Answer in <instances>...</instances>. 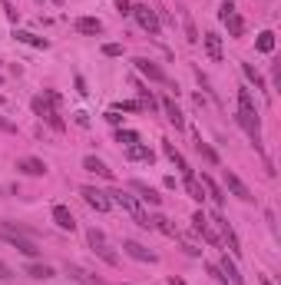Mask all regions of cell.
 Returning <instances> with one entry per match:
<instances>
[{"mask_svg": "<svg viewBox=\"0 0 281 285\" xmlns=\"http://www.w3.org/2000/svg\"><path fill=\"white\" fill-rule=\"evenodd\" d=\"M241 73H245V80H248V83H255V90H265V77H261L251 63H241Z\"/></svg>", "mask_w": 281, "mask_h": 285, "instance_id": "obj_28", "label": "cell"}, {"mask_svg": "<svg viewBox=\"0 0 281 285\" xmlns=\"http://www.w3.org/2000/svg\"><path fill=\"white\" fill-rule=\"evenodd\" d=\"M106 120L113 123V126H119V113H116V110H109V113H106Z\"/></svg>", "mask_w": 281, "mask_h": 285, "instance_id": "obj_48", "label": "cell"}, {"mask_svg": "<svg viewBox=\"0 0 281 285\" xmlns=\"http://www.w3.org/2000/svg\"><path fill=\"white\" fill-rule=\"evenodd\" d=\"M129 189H132V192H139V199H142V202H149V206H159V202H162V196H159L152 186H146L142 179H132Z\"/></svg>", "mask_w": 281, "mask_h": 285, "instance_id": "obj_10", "label": "cell"}, {"mask_svg": "<svg viewBox=\"0 0 281 285\" xmlns=\"http://www.w3.org/2000/svg\"><path fill=\"white\" fill-rule=\"evenodd\" d=\"M80 196L86 199V206L96 209V212H109V206H113L106 192H99V189H93V186H83V189H80Z\"/></svg>", "mask_w": 281, "mask_h": 285, "instance_id": "obj_4", "label": "cell"}, {"mask_svg": "<svg viewBox=\"0 0 281 285\" xmlns=\"http://www.w3.org/2000/svg\"><path fill=\"white\" fill-rule=\"evenodd\" d=\"M228 13H235V3H232V0H225V3L218 7V20H225Z\"/></svg>", "mask_w": 281, "mask_h": 285, "instance_id": "obj_40", "label": "cell"}, {"mask_svg": "<svg viewBox=\"0 0 281 285\" xmlns=\"http://www.w3.org/2000/svg\"><path fill=\"white\" fill-rule=\"evenodd\" d=\"M225 186L232 189V196H238L241 202H251V199H255V196H251V189L245 186V183H241L235 173H228V169H225Z\"/></svg>", "mask_w": 281, "mask_h": 285, "instance_id": "obj_8", "label": "cell"}, {"mask_svg": "<svg viewBox=\"0 0 281 285\" xmlns=\"http://www.w3.org/2000/svg\"><path fill=\"white\" fill-rule=\"evenodd\" d=\"M119 110H129V113H142V103H139V99H126V103H119Z\"/></svg>", "mask_w": 281, "mask_h": 285, "instance_id": "obj_39", "label": "cell"}, {"mask_svg": "<svg viewBox=\"0 0 281 285\" xmlns=\"http://www.w3.org/2000/svg\"><path fill=\"white\" fill-rule=\"evenodd\" d=\"M53 3H63V0H53Z\"/></svg>", "mask_w": 281, "mask_h": 285, "instance_id": "obj_51", "label": "cell"}, {"mask_svg": "<svg viewBox=\"0 0 281 285\" xmlns=\"http://www.w3.org/2000/svg\"><path fill=\"white\" fill-rule=\"evenodd\" d=\"M126 156H129L132 163H152V159H156V153H152L149 146H142V142H132Z\"/></svg>", "mask_w": 281, "mask_h": 285, "instance_id": "obj_20", "label": "cell"}, {"mask_svg": "<svg viewBox=\"0 0 281 285\" xmlns=\"http://www.w3.org/2000/svg\"><path fill=\"white\" fill-rule=\"evenodd\" d=\"M53 222H56L63 232H73V229H76V219H73V212H70L66 206H53Z\"/></svg>", "mask_w": 281, "mask_h": 285, "instance_id": "obj_15", "label": "cell"}, {"mask_svg": "<svg viewBox=\"0 0 281 285\" xmlns=\"http://www.w3.org/2000/svg\"><path fill=\"white\" fill-rule=\"evenodd\" d=\"M205 269H208V275H212V279H215V282H222V285L228 282L225 275H222V269H218V265H205Z\"/></svg>", "mask_w": 281, "mask_h": 285, "instance_id": "obj_41", "label": "cell"}, {"mask_svg": "<svg viewBox=\"0 0 281 285\" xmlns=\"http://www.w3.org/2000/svg\"><path fill=\"white\" fill-rule=\"evenodd\" d=\"M195 149H199V156L205 159V163H212V166H218V153L208 146L205 140H202V133H195Z\"/></svg>", "mask_w": 281, "mask_h": 285, "instance_id": "obj_21", "label": "cell"}, {"mask_svg": "<svg viewBox=\"0 0 281 285\" xmlns=\"http://www.w3.org/2000/svg\"><path fill=\"white\" fill-rule=\"evenodd\" d=\"M0 130H3V133H17V126H13L10 120H3V116H0Z\"/></svg>", "mask_w": 281, "mask_h": 285, "instance_id": "obj_45", "label": "cell"}, {"mask_svg": "<svg viewBox=\"0 0 281 285\" xmlns=\"http://www.w3.org/2000/svg\"><path fill=\"white\" fill-rule=\"evenodd\" d=\"M76 93H83V96L89 93V90H86V83H83V77H76Z\"/></svg>", "mask_w": 281, "mask_h": 285, "instance_id": "obj_46", "label": "cell"}, {"mask_svg": "<svg viewBox=\"0 0 281 285\" xmlns=\"http://www.w3.org/2000/svg\"><path fill=\"white\" fill-rule=\"evenodd\" d=\"M122 249H126V255H129V259H136V262H159V255L156 252H149V249H146V245H139V242H132V239H126L122 242Z\"/></svg>", "mask_w": 281, "mask_h": 285, "instance_id": "obj_7", "label": "cell"}, {"mask_svg": "<svg viewBox=\"0 0 281 285\" xmlns=\"http://www.w3.org/2000/svg\"><path fill=\"white\" fill-rule=\"evenodd\" d=\"M43 123H50V126H53V130H56V133H63V130H66V123H63V120H60V113H50V116H46V120H43Z\"/></svg>", "mask_w": 281, "mask_h": 285, "instance_id": "obj_37", "label": "cell"}, {"mask_svg": "<svg viewBox=\"0 0 281 285\" xmlns=\"http://www.w3.org/2000/svg\"><path fill=\"white\" fill-rule=\"evenodd\" d=\"M116 140L126 142V146H132V142H139V133H136V130H122V126H119V130H116Z\"/></svg>", "mask_w": 281, "mask_h": 285, "instance_id": "obj_33", "label": "cell"}, {"mask_svg": "<svg viewBox=\"0 0 281 285\" xmlns=\"http://www.w3.org/2000/svg\"><path fill=\"white\" fill-rule=\"evenodd\" d=\"M73 27L80 33H86V37H96V33H103V20L99 17H76Z\"/></svg>", "mask_w": 281, "mask_h": 285, "instance_id": "obj_13", "label": "cell"}, {"mask_svg": "<svg viewBox=\"0 0 281 285\" xmlns=\"http://www.w3.org/2000/svg\"><path fill=\"white\" fill-rule=\"evenodd\" d=\"M238 110L258 113V110H255V96H251V90H248V87H241V90H238Z\"/></svg>", "mask_w": 281, "mask_h": 285, "instance_id": "obj_29", "label": "cell"}, {"mask_svg": "<svg viewBox=\"0 0 281 285\" xmlns=\"http://www.w3.org/2000/svg\"><path fill=\"white\" fill-rule=\"evenodd\" d=\"M73 116H76V123H80V126H89V116H86V113H73Z\"/></svg>", "mask_w": 281, "mask_h": 285, "instance_id": "obj_47", "label": "cell"}, {"mask_svg": "<svg viewBox=\"0 0 281 285\" xmlns=\"http://www.w3.org/2000/svg\"><path fill=\"white\" fill-rule=\"evenodd\" d=\"M27 275H30V279H53V269L43 265V262H30L27 265Z\"/></svg>", "mask_w": 281, "mask_h": 285, "instance_id": "obj_27", "label": "cell"}, {"mask_svg": "<svg viewBox=\"0 0 281 285\" xmlns=\"http://www.w3.org/2000/svg\"><path fill=\"white\" fill-rule=\"evenodd\" d=\"M86 236H89V242H93V245H103V242H106V236H103L99 229H89Z\"/></svg>", "mask_w": 281, "mask_h": 285, "instance_id": "obj_42", "label": "cell"}, {"mask_svg": "<svg viewBox=\"0 0 281 285\" xmlns=\"http://www.w3.org/2000/svg\"><path fill=\"white\" fill-rule=\"evenodd\" d=\"M116 10L126 17V13H132V3H129V0H116Z\"/></svg>", "mask_w": 281, "mask_h": 285, "instance_id": "obj_43", "label": "cell"}, {"mask_svg": "<svg viewBox=\"0 0 281 285\" xmlns=\"http://www.w3.org/2000/svg\"><path fill=\"white\" fill-rule=\"evenodd\" d=\"M103 56H122V44H103Z\"/></svg>", "mask_w": 281, "mask_h": 285, "instance_id": "obj_38", "label": "cell"}, {"mask_svg": "<svg viewBox=\"0 0 281 285\" xmlns=\"http://www.w3.org/2000/svg\"><path fill=\"white\" fill-rule=\"evenodd\" d=\"M0 279H10V269H7L3 262H0Z\"/></svg>", "mask_w": 281, "mask_h": 285, "instance_id": "obj_49", "label": "cell"}, {"mask_svg": "<svg viewBox=\"0 0 281 285\" xmlns=\"http://www.w3.org/2000/svg\"><path fill=\"white\" fill-rule=\"evenodd\" d=\"M13 37H17L20 44H27V47H37V50H46V47H50L46 37H37V33H30V30H13Z\"/></svg>", "mask_w": 281, "mask_h": 285, "instance_id": "obj_17", "label": "cell"}, {"mask_svg": "<svg viewBox=\"0 0 281 285\" xmlns=\"http://www.w3.org/2000/svg\"><path fill=\"white\" fill-rule=\"evenodd\" d=\"M185 192H189V196L195 199V202H202V199H205V189H202V183H199V176H185Z\"/></svg>", "mask_w": 281, "mask_h": 285, "instance_id": "obj_22", "label": "cell"}, {"mask_svg": "<svg viewBox=\"0 0 281 285\" xmlns=\"http://www.w3.org/2000/svg\"><path fill=\"white\" fill-rule=\"evenodd\" d=\"M162 110H165V116H169V123H172L175 130H185V116H182V110L175 106V99L165 96V99H162Z\"/></svg>", "mask_w": 281, "mask_h": 285, "instance_id": "obj_16", "label": "cell"}, {"mask_svg": "<svg viewBox=\"0 0 281 285\" xmlns=\"http://www.w3.org/2000/svg\"><path fill=\"white\" fill-rule=\"evenodd\" d=\"M109 202H113V206H119V209H126V212H129L132 219L139 222L142 229H152L149 216H146V212H142V206H139V202H136V199L129 196V192H122V189H119V192H109Z\"/></svg>", "mask_w": 281, "mask_h": 285, "instance_id": "obj_1", "label": "cell"}, {"mask_svg": "<svg viewBox=\"0 0 281 285\" xmlns=\"http://www.w3.org/2000/svg\"><path fill=\"white\" fill-rule=\"evenodd\" d=\"M182 249H185V255H202V249H199V245H192V242H185Z\"/></svg>", "mask_w": 281, "mask_h": 285, "instance_id": "obj_44", "label": "cell"}, {"mask_svg": "<svg viewBox=\"0 0 281 285\" xmlns=\"http://www.w3.org/2000/svg\"><path fill=\"white\" fill-rule=\"evenodd\" d=\"M215 222H218V229H222V236H225V242H228V249H232V255H241V242H238L235 229L228 226V219H225V216H215Z\"/></svg>", "mask_w": 281, "mask_h": 285, "instance_id": "obj_11", "label": "cell"}, {"mask_svg": "<svg viewBox=\"0 0 281 285\" xmlns=\"http://www.w3.org/2000/svg\"><path fill=\"white\" fill-rule=\"evenodd\" d=\"M93 252H96V255H99V259H103L106 265H119V255L113 252V249H109L106 242H103V245H93Z\"/></svg>", "mask_w": 281, "mask_h": 285, "instance_id": "obj_31", "label": "cell"}, {"mask_svg": "<svg viewBox=\"0 0 281 285\" xmlns=\"http://www.w3.org/2000/svg\"><path fill=\"white\" fill-rule=\"evenodd\" d=\"M185 37H189V44H199V40H202L199 30H195V23H192V17H185Z\"/></svg>", "mask_w": 281, "mask_h": 285, "instance_id": "obj_35", "label": "cell"}, {"mask_svg": "<svg viewBox=\"0 0 281 285\" xmlns=\"http://www.w3.org/2000/svg\"><path fill=\"white\" fill-rule=\"evenodd\" d=\"M132 17L139 20V27H142L146 33H149V37H159L162 23H159V13L152 10L149 3H136V7H132Z\"/></svg>", "mask_w": 281, "mask_h": 285, "instance_id": "obj_2", "label": "cell"}, {"mask_svg": "<svg viewBox=\"0 0 281 285\" xmlns=\"http://www.w3.org/2000/svg\"><path fill=\"white\" fill-rule=\"evenodd\" d=\"M83 169H86V173L103 176V179H113V169H109L103 159H96V156H86V159H83Z\"/></svg>", "mask_w": 281, "mask_h": 285, "instance_id": "obj_19", "label": "cell"}, {"mask_svg": "<svg viewBox=\"0 0 281 285\" xmlns=\"http://www.w3.org/2000/svg\"><path fill=\"white\" fill-rule=\"evenodd\" d=\"M66 275H70L73 282H80V285H99L96 279H93V275H89V272H83L80 265H66Z\"/></svg>", "mask_w": 281, "mask_h": 285, "instance_id": "obj_23", "label": "cell"}, {"mask_svg": "<svg viewBox=\"0 0 281 285\" xmlns=\"http://www.w3.org/2000/svg\"><path fill=\"white\" fill-rule=\"evenodd\" d=\"M202 44H205V53L212 63H222V37L218 33H202Z\"/></svg>", "mask_w": 281, "mask_h": 285, "instance_id": "obj_12", "label": "cell"}, {"mask_svg": "<svg viewBox=\"0 0 281 285\" xmlns=\"http://www.w3.org/2000/svg\"><path fill=\"white\" fill-rule=\"evenodd\" d=\"M255 47H258V53H271V50H275V33H271V30L258 33V40H255Z\"/></svg>", "mask_w": 281, "mask_h": 285, "instance_id": "obj_30", "label": "cell"}, {"mask_svg": "<svg viewBox=\"0 0 281 285\" xmlns=\"http://www.w3.org/2000/svg\"><path fill=\"white\" fill-rule=\"evenodd\" d=\"M218 269H222V275H225V279H232V285H245V279H241V275H238V269H235V262H232V259H222V265H218Z\"/></svg>", "mask_w": 281, "mask_h": 285, "instance_id": "obj_24", "label": "cell"}, {"mask_svg": "<svg viewBox=\"0 0 281 285\" xmlns=\"http://www.w3.org/2000/svg\"><path fill=\"white\" fill-rule=\"evenodd\" d=\"M199 183H202V189H205V196H212V199L218 202V206L225 202V196H222V186H218V183H215V179H212L208 173H202V176H199Z\"/></svg>", "mask_w": 281, "mask_h": 285, "instance_id": "obj_18", "label": "cell"}, {"mask_svg": "<svg viewBox=\"0 0 281 285\" xmlns=\"http://www.w3.org/2000/svg\"><path fill=\"white\" fill-rule=\"evenodd\" d=\"M30 106H33V113H37L40 120H46L50 113H56V110H53V106H50V103H46L43 96H33V103H30Z\"/></svg>", "mask_w": 281, "mask_h": 285, "instance_id": "obj_32", "label": "cell"}, {"mask_svg": "<svg viewBox=\"0 0 281 285\" xmlns=\"http://www.w3.org/2000/svg\"><path fill=\"white\" fill-rule=\"evenodd\" d=\"M0 236L10 242V245H13V249H17L20 255H27V259H37V255H40V249H37V245H33L27 236H13V232H0Z\"/></svg>", "mask_w": 281, "mask_h": 285, "instance_id": "obj_6", "label": "cell"}, {"mask_svg": "<svg viewBox=\"0 0 281 285\" xmlns=\"http://www.w3.org/2000/svg\"><path fill=\"white\" fill-rule=\"evenodd\" d=\"M0 3H3V13H7V20H10V23L20 20V10L13 7V0H0Z\"/></svg>", "mask_w": 281, "mask_h": 285, "instance_id": "obj_34", "label": "cell"}, {"mask_svg": "<svg viewBox=\"0 0 281 285\" xmlns=\"http://www.w3.org/2000/svg\"><path fill=\"white\" fill-rule=\"evenodd\" d=\"M222 23L228 27V37H241V33H245V20H241L238 13H228V17H225Z\"/></svg>", "mask_w": 281, "mask_h": 285, "instance_id": "obj_25", "label": "cell"}, {"mask_svg": "<svg viewBox=\"0 0 281 285\" xmlns=\"http://www.w3.org/2000/svg\"><path fill=\"white\" fill-rule=\"evenodd\" d=\"M235 120H238V126L248 133L251 140H255V146L261 142V123H258V113H248V110H238L235 113Z\"/></svg>", "mask_w": 281, "mask_h": 285, "instance_id": "obj_3", "label": "cell"}, {"mask_svg": "<svg viewBox=\"0 0 281 285\" xmlns=\"http://www.w3.org/2000/svg\"><path fill=\"white\" fill-rule=\"evenodd\" d=\"M17 169H20L23 176H46V163L37 159V156H23V159H17Z\"/></svg>", "mask_w": 281, "mask_h": 285, "instance_id": "obj_9", "label": "cell"}, {"mask_svg": "<svg viewBox=\"0 0 281 285\" xmlns=\"http://www.w3.org/2000/svg\"><path fill=\"white\" fill-rule=\"evenodd\" d=\"M43 99H46V103H50V106H53V110H56V106H60V103H63V96H60L56 90H43Z\"/></svg>", "mask_w": 281, "mask_h": 285, "instance_id": "obj_36", "label": "cell"}, {"mask_svg": "<svg viewBox=\"0 0 281 285\" xmlns=\"http://www.w3.org/2000/svg\"><path fill=\"white\" fill-rule=\"evenodd\" d=\"M261 285H271V279H268V275H261Z\"/></svg>", "mask_w": 281, "mask_h": 285, "instance_id": "obj_50", "label": "cell"}, {"mask_svg": "<svg viewBox=\"0 0 281 285\" xmlns=\"http://www.w3.org/2000/svg\"><path fill=\"white\" fill-rule=\"evenodd\" d=\"M0 103H3V99H0Z\"/></svg>", "mask_w": 281, "mask_h": 285, "instance_id": "obj_52", "label": "cell"}, {"mask_svg": "<svg viewBox=\"0 0 281 285\" xmlns=\"http://www.w3.org/2000/svg\"><path fill=\"white\" fill-rule=\"evenodd\" d=\"M132 63H136V70H139V73H142L146 80H152V83H169V77H165L162 70L152 63V60H146V56H136Z\"/></svg>", "mask_w": 281, "mask_h": 285, "instance_id": "obj_5", "label": "cell"}, {"mask_svg": "<svg viewBox=\"0 0 281 285\" xmlns=\"http://www.w3.org/2000/svg\"><path fill=\"white\" fill-rule=\"evenodd\" d=\"M162 153L169 156V159H172L175 166H179V173H182V176H192V166L185 163V159H182V153H179V149H175V146H172L169 140H162Z\"/></svg>", "mask_w": 281, "mask_h": 285, "instance_id": "obj_14", "label": "cell"}, {"mask_svg": "<svg viewBox=\"0 0 281 285\" xmlns=\"http://www.w3.org/2000/svg\"><path fill=\"white\" fill-rule=\"evenodd\" d=\"M152 229H159V232H165V236H172V239H179V232H175V226L169 219H165V216H152Z\"/></svg>", "mask_w": 281, "mask_h": 285, "instance_id": "obj_26", "label": "cell"}]
</instances>
